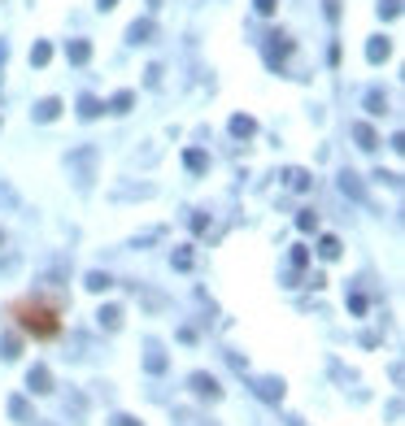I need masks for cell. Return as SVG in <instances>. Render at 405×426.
I'll list each match as a JSON object with an SVG mask.
<instances>
[{"label": "cell", "instance_id": "cell-1", "mask_svg": "<svg viewBox=\"0 0 405 426\" xmlns=\"http://www.w3.org/2000/svg\"><path fill=\"white\" fill-rule=\"evenodd\" d=\"M9 318L35 339H57L61 335V305L53 296H22L9 305Z\"/></svg>", "mask_w": 405, "mask_h": 426}, {"label": "cell", "instance_id": "cell-2", "mask_svg": "<svg viewBox=\"0 0 405 426\" xmlns=\"http://www.w3.org/2000/svg\"><path fill=\"white\" fill-rule=\"evenodd\" d=\"M26 383H31V391H53V374H48L44 366H35V370H31V379H26Z\"/></svg>", "mask_w": 405, "mask_h": 426}, {"label": "cell", "instance_id": "cell-3", "mask_svg": "<svg viewBox=\"0 0 405 426\" xmlns=\"http://www.w3.org/2000/svg\"><path fill=\"white\" fill-rule=\"evenodd\" d=\"M192 387H197L201 396H209V400H218V383L209 379V374H192Z\"/></svg>", "mask_w": 405, "mask_h": 426}, {"label": "cell", "instance_id": "cell-4", "mask_svg": "<svg viewBox=\"0 0 405 426\" xmlns=\"http://www.w3.org/2000/svg\"><path fill=\"white\" fill-rule=\"evenodd\" d=\"M9 409H13V418H18V422H31V404H26L22 396H18V400H13Z\"/></svg>", "mask_w": 405, "mask_h": 426}, {"label": "cell", "instance_id": "cell-5", "mask_svg": "<svg viewBox=\"0 0 405 426\" xmlns=\"http://www.w3.org/2000/svg\"><path fill=\"white\" fill-rule=\"evenodd\" d=\"M101 322H105V326H118V322H122V314H118V309H105Z\"/></svg>", "mask_w": 405, "mask_h": 426}, {"label": "cell", "instance_id": "cell-6", "mask_svg": "<svg viewBox=\"0 0 405 426\" xmlns=\"http://www.w3.org/2000/svg\"><path fill=\"white\" fill-rule=\"evenodd\" d=\"M70 57L74 61H88V44H70Z\"/></svg>", "mask_w": 405, "mask_h": 426}, {"label": "cell", "instance_id": "cell-7", "mask_svg": "<svg viewBox=\"0 0 405 426\" xmlns=\"http://www.w3.org/2000/svg\"><path fill=\"white\" fill-rule=\"evenodd\" d=\"M40 118H57V101H44L40 105Z\"/></svg>", "mask_w": 405, "mask_h": 426}, {"label": "cell", "instance_id": "cell-8", "mask_svg": "<svg viewBox=\"0 0 405 426\" xmlns=\"http://www.w3.org/2000/svg\"><path fill=\"white\" fill-rule=\"evenodd\" d=\"M257 9H262V13H270V9H274V0H257Z\"/></svg>", "mask_w": 405, "mask_h": 426}, {"label": "cell", "instance_id": "cell-9", "mask_svg": "<svg viewBox=\"0 0 405 426\" xmlns=\"http://www.w3.org/2000/svg\"><path fill=\"white\" fill-rule=\"evenodd\" d=\"M113 426H135V422L131 418H113Z\"/></svg>", "mask_w": 405, "mask_h": 426}]
</instances>
